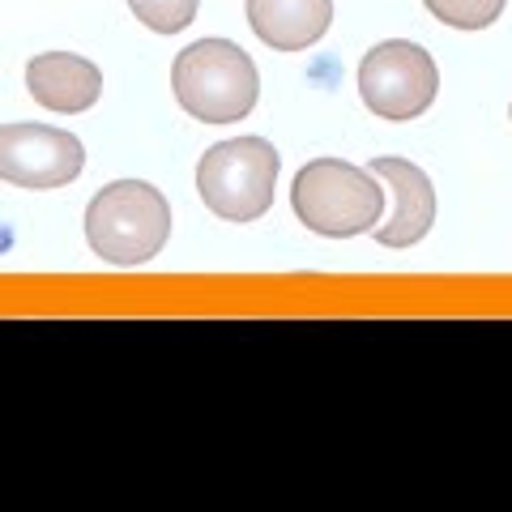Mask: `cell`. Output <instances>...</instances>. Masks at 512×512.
<instances>
[{"label":"cell","instance_id":"obj_3","mask_svg":"<svg viewBox=\"0 0 512 512\" xmlns=\"http://www.w3.org/2000/svg\"><path fill=\"white\" fill-rule=\"evenodd\" d=\"M291 205L308 231L325 239H355L384 218V184L367 167L342 163V158H316L299 167Z\"/></svg>","mask_w":512,"mask_h":512},{"label":"cell","instance_id":"obj_5","mask_svg":"<svg viewBox=\"0 0 512 512\" xmlns=\"http://www.w3.org/2000/svg\"><path fill=\"white\" fill-rule=\"evenodd\" d=\"M440 69L419 43L389 39L376 43L359 64V99L380 120H414L436 103Z\"/></svg>","mask_w":512,"mask_h":512},{"label":"cell","instance_id":"obj_4","mask_svg":"<svg viewBox=\"0 0 512 512\" xmlns=\"http://www.w3.org/2000/svg\"><path fill=\"white\" fill-rule=\"evenodd\" d=\"M282 158L265 137L218 141L197 163V192L222 222H256L274 205Z\"/></svg>","mask_w":512,"mask_h":512},{"label":"cell","instance_id":"obj_8","mask_svg":"<svg viewBox=\"0 0 512 512\" xmlns=\"http://www.w3.org/2000/svg\"><path fill=\"white\" fill-rule=\"evenodd\" d=\"M26 90L39 107L56 111V116H77L90 111L103 94V73L99 64L73 52H43L26 64Z\"/></svg>","mask_w":512,"mask_h":512},{"label":"cell","instance_id":"obj_7","mask_svg":"<svg viewBox=\"0 0 512 512\" xmlns=\"http://www.w3.org/2000/svg\"><path fill=\"white\" fill-rule=\"evenodd\" d=\"M367 171L384 184V201H389V218L376 222V239L384 248H410L431 231L436 222V188H431L427 171L410 158H372Z\"/></svg>","mask_w":512,"mask_h":512},{"label":"cell","instance_id":"obj_6","mask_svg":"<svg viewBox=\"0 0 512 512\" xmlns=\"http://www.w3.org/2000/svg\"><path fill=\"white\" fill-rule=\"evenodd\" d=\"M86 167V146L69 128L52 124H0V180L18 188H64Z\"/></svg>","mask_w":512,"mask_h":512},{"label":"cell","instance_id":"obj_2","mask_svg":"<svg viewBox=\"0 0 512 512\" xmlns=\"http://www.w3.org/2000/svg\"><path fill=\"white\" fill-rule=\"evenodd\" d=\"M86 239L107 265H146L171 239V205L146 180H116L86 205Z\"/></svg>","mask_w":512,"mask_h":512},{"label":"cell","instance_id":"obj_12","mask_svg":"<svg viewBox=\"0 0 512 512\" xmlns=\"http://www.w3.org/2000/svg\"><path fill=\"white\" fill-rule=\"evenodd\" d=\"M508 116H512V107H508Z\"/></svg>","mask_w":512,"mask_h":512},{"label":"cell","instance_id":"obj_10","mask_svg":"<svg viewBox=\"0 0 512 512\" xmlns=\"http://www.w3.org/2000/svg\"><path fill=\"white\" fill-rule=\"evenodd\" d=\"M431 18H440L453 30H487L504 13L508 0H423Z\"/></svg>","mask_w":512,"mask_h":512},{"label":"cell","instance_id":"obj_9","mask_svg":"<svg viewBox=\"0 0 512 512\" xmlns=\"http://www.w3.org/2000/svg\"><path fill=\"white\" fill-rule=\"evenodd\" d=\"M248 26L274 52H303L333 26V0H248Z\"/></svg>","mask_w":512,"mask_h":512},{"label":"cell","instance_id":"obj_11","mask_svg":"<svg viewBox=\"0 0 512 512\" xmlns=\"http://www.w3.org/2000/svg\"><path fill=\"white\" fill-rule=\"evenodd\" d=\"M201 0H128V9L137 13L141 26H150L154 35H180L184 26H192Z\"/></svg>","mask_w":512,"mask_h":512},{"label":"cell","instance_id":"obj_1","mask_svg":"<svg viewBox=\"0 0 512 512\" xmlns=\"http://www.w3.org/2000/svg\"><path fill=\"white\" fill-rule=\"evenodd\" d=\"M175 99L201 124H235L261 99V73L231 39H197L171 64Z\"/></svg>","mask_w":512,"mask_h":512}]
</instances>
